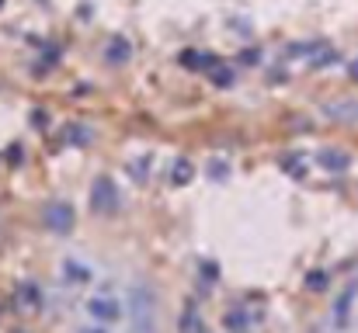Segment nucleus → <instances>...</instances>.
Here are the masks:
<instances>
[{
    "instance_id": "obj_15",
    "label": "nucleus",
    "mask_w": 358,
    "mask_h": 333,
    "mask_svg": "<svg viewBox=\"0 0 358 333\" xmlns=\"http://www.w3.org/2000/svg\"><path fill=\"white\" fill-rule=\"evenodd\" d=\"M70 136H74V143H80V146H84V143H91V132H84L80 125H74V129H70Z\"/></svg>"
},
{
    "instance_id": "obj_3",
    "label": "nucleus",
    "mask_w": 358,
    "mask_h": 333,
    "mask_svg": "<svg viewBox=\"0 0 358 333\" xmlns=\"http://www.w3.org/2000/svg\"><path fill=\"white\" fill-rule=\"evenodd\" d=\"M91 205H94V212H115V205H119V188H115L112 177H98V181H94V188H91Z\"/></svg>"
},
{
    "instance_id": "obj_7",
    "label": "nucleus",
    "mask_w": 358,
    "mask_h": 333,
    "mask_svg": "<svg viewBox=\"0 0 358 333\" xmlns=\"http://www.w3.org/2000/svg\"><path fill=\"white\" fill-rule=\"evenodd\" d=\"M181 63H185L188 70H216V56H212V53H195V49H188V53H181Z\"/></svg>"
},
{
    "instance_id": "obj_1",
    "label": "nucleus",
    "mask_w": 358,
    "mask_h": 333,
    "mask_svg": "<svg viewBox=\"0 0 358 333\" xmlns=\"http://www.w3.org/2000/svg\"><path fill=\"white\" fill-rule=\"evenodd\" d=\"M126 312L133 319V333H157V295L150 285H133Z\"/></svg>"
},
{
    "instance_id": "obj_18",
    "label": "nucleus",
    "mask_w": 358,
    "mask_h": 333,
    "mask_svg": "<svg viewBox=\"0 0 358 333\" xmlns=\"http://www.w3.org/2000/svg\"><path fill=\"white\" fill-rule=\"evenodd\" d=\"M15 333H25V330H15Z\"/></svg>"
},
{
    "instance_id": "obj_12",
    "label": "nucleus",
    "mask_w": 358,
    "mask_h": 333,
    "mask_svg": "<svg viewBox=\"0 0 358 333\" xmlns=\"http://www.w3.org/2000/svg\"><path fill=\"white\" fill-rule=\"evenodd\" d=\"M181 333H202V319L195 316V309H185V316H181Z\"/></svg>"
},
{
    "instance_id": "obj_11",
    "label": "nucleus",
    "mask_w": 358,
    "mask_h": 333,
    "mask_svg": "<svg viewBox=\"0 0 358 333\" xmlns=\"http://www.w3.org/2000/svg\"><path fill=\"white\" fill-rule=\"evenodd\" d=\"M327 285H330L327 271H309V274H306V288H309V291H323Z\"/></svg>"
},
{
    "instance_id": "obj_13",
    "label": "nucleus",
    "mask_w": 358,
    "mask_h": 333,
    "mask_svg": "<svg viewBox=\"0 0 358 333\" xmlns=\"http://www.w3.org/2000/svg\"><path fill=\"white\" fill-rule=\"evenodd\" d=\"M67 274H70V281H77V285H87V281H91V271H84V267H77L74 260L67 264Z\"/></svg>"
},
{
    "instance_id": "obj_9",
    "label": "nucleus",
    "mask_w": 358,
    "mask_h": 333,
    "mask_svg": "<svg viewBox=\"0 0 358 333\" xmlns=\"http://www.w3.org/2000/svg\"><path fill=\"white\" fill-rule=\"evenodd\" d=\"M191 177H195V167H191L188 160H178V163H174V170H171V184L185 188V184H188Z\"/></svg>"
},
{
    "instance_id": "obj_10",
    "label": "nucleus",
    "mask_w": 358,
    "mask_h": 333,
    "mask_svg": "<svg viewBox=\"0 0 358 333\" xmlns=\"http://www.w3.org/2000/svg\"><path fill=\"white\" fill-rule=\"evenodd\" d=\"M39 288L35 285H22L18 288V302H22V309H39Z\"/></svg>"
},
{
    "instance_id": "obj_8",
    "label": "nucleus",
    "mask_w": 358,
    "mask_h": 333,
    "mask_svg": "<svg viewBox=\"0 0 358 333\" xmlns=\"http://www.w3.org/2000/svg\"><path fill=\"white\" fill-rule=\"evenodd\" d=\"M105 56H108V63H126L129 60V42L126 39H112L108 49H105Z\"/></svg>"
},
{
    "instance_id": "obj_4",
    "label": "nucleus",
    "mask_w": 358,
    "mask_h": 333,
    "mask_svg": "<svg viewBox=\"0 0 358 333\" xmlns=\"http://www.w3.org/2000/svg\"><path fill=\"white\" fill-rule=\"evenodd\" d=\"M87 312L98 319V323H115L126 309H122V302L119 298H108V295H98V298H91L87 302Z\"/></svg>"
},
{
    "instance_id": "obj_16",
    "label": "nucleus",
    "mask_w": 358,
    "mask_h": 333,
    "mask_svg": "<svg viewBox=\"0 0 358 333\" xmlns=\"http://www.w3.org/2000/svg\"><path fill=\"white\" fill-rule=\"evenodd\" d=\"M80 333H105L101 326H91V330H80Z\"/></svg>"
},
{
    "instance_id": "obj_5",
    "label": "nucleus",
    "mask_w": 358,
    "mask_h": 333,
    "mask_svg": "<svg viewBox=\"0 0 358 333\" xmlns=\"http://www.w3.org/2000/svg\"><path fill=\"white\" fill-rule=\"evenodd\" d=\"M323 115H327L330 122L351 125V122H358V101H334V105L323 108Z\"/></svg>"
},
{
    "instance_id": "obj_2",
    "label": "nucleus",
    "mask_w": 358,
    "mask_h": 333,
    "mask_svg": "<svg viewBox=\"0 0 358 333\" xmlns=\"http://www.w3.org/2000/svg\"><path fill=\"white\" fill-rule=\"evenodd\" d=\"M42 222H46V229H49V233H60V236H67V233H74V226H77V215H74L70 201H49V205L42 208Z\"/></svg>"
},
{
    "instance_id": "obj_14",
    "label": "nucleus",
    "mask_w": 358,
    "mask_h": 333,
    "mask_svg": "<svg viewBox=\"0 0 358 333\" xmlns=\"http://www.w3.org/2000/svg\"><path fill=\"white\" fill-rule=\"evenodd\" d=\"M233 84V73L230 70H216V87H230Z\"/></svg>"
},
{
    "instance_id": "obj_17",
    "label": "nucleus",
    "mask_w": 358,
    "mask_h": 333,
    "mask_svg": "<svg viewBox=\"0 0 358 333\" xmlns=\"http://www.w3.org/2000/svg\"><path fill=\"white\" fill-rule=\"evenodd\" d=\"M351 73H355V77H358V63H355V66H351Z\"/></svg>"
},
{
    "instance_id": "obj_6",
    "label": "nucleus",
    "mask_w": 358,
    "mask_h": 333,
    "mask_svg": "<svg viewBox=\"0 0 358 333\" xmlns=\"http://www.w3.org/2000/svg\"><path fill=\"white\" fill-rule=\"evenodd\" d=\"M316 163H320L323 170H330V174H341V170L351 167V156H348L344 150H320V153H316Z\"/></svg>"
}]
</instances>
